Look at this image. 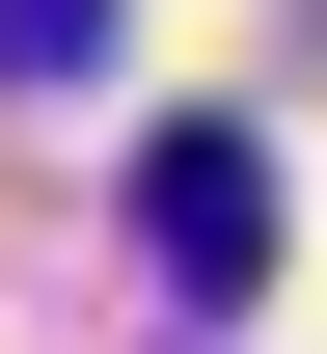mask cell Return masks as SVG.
<instances>
[{"mask_svg":"<svg viewBox=\"0 0 327 354\" xmlns=\"http://www.w3.org/2000/svg\"><path fill=\"white\" fill-rule=\"evenodd\" d=\"M137 272H164V300H191V327H218V300H245V272H273V136H218V109H191V136H164V164H137Z\"/></svg>","mask_w":327,"mask_h":354,"instance_id":"1","label":"cell"},{"mask_svg":"<svg viewBox=\"0 0 327 354\" xmlns=\"http://www.w3.org/2000/svg\"><path fill=\"white\" fill-rule=\"evenodd\" d=\"M0 82H109V0H0Z\"/></svg>","mask_w":327,"mask_h":354,"instance_id":"2","label":"cell"}]
</instances>
